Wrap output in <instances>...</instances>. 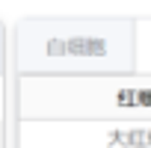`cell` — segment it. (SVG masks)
Listing matches in <instances>:
<instances>
[{"label": "cell", "instance_id": "1", "mask_svg": "<svg viewBox=\"0 0 151 148\" xmlns=\"http://www.w3.org/2000/svg\"><path fill=\"white\" fill-rule=\"evenodd\" d=\"M15 80H110L133 77L139 21L130 15H33L9 36Z\"/></svg>", "mask_w": 151, "mask_h": 148}, {"label": "cell", "instance_id": "2", "mask_svg": "<svg viewBox=\"0 0 151 148\" xmlns=\"http://www.w3.org/2000/svg\"><path fill=\"white\" fill-rule=\"evenodd\" d=\"M21 121H122L151 124V74L110 80H18Z\"/></svg>", "mask_w": 151, "mask_h": 148}]
</instances>
